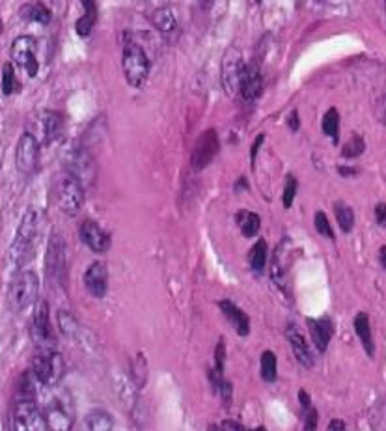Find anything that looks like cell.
I'll return each mask as SVG.
<instances>
[{
  "mask_svg": "<svg viewBox=\"0 0 386 431\" xmlns=\"http://www.w3.org/2000/svg\"><path fill=\"white\" fill-rule=\"evenodd\" d=\"M32 340L42 351H54L56 346V336L52 333L51 316H49V305L45 301H40L34 310V319L30 327Z\"/></svg>",
  "mask_w": 386,
  "mask_h": 431,
  "instance_id": "obj_8",
  "label": "cell"
},
{
  "mask_svg": "<svg viewBox=\"0 0 386 431\" xmlns=\"http://www.w3.org/2000/svg\"><path fill=\"white\" fill-rule=\"evenodd\" d=\"M339 174H342V176H355V174H358V170H356V168L339 167Z\"/></svg>",
  "mask_w": 386,
  "mask_h": 431,
  "instance_id": "obj_46",
  "label": "cell"
},
{
  "mask_svg": "<svg viewBox=\"0 0 386 431\" xmlns=\"http://www.w3.org/2000/svg\"><path fill=\"white\" fill-rule=\"evenodd\" d=\"M32 374L36 375V379L45 386H54L62 381L64 372H66V364H64L62 355L54 351H42L32 359Z\"/></svg>",
  "mask_w": 386,
  "mask_h": 431,
  "instance_id": "obj_5",
  "label": "cell"
},
{
  "mask_svg": "<svg viewBox=\"0 0 386 431\" xmlns=\"http://www.w3.org/2000/svg\"><path fill=\"white\" fill-rule=\"evenodd\" d=\"M224 362H226V346L224 340L220 338L217 348H215V372L219 375H224Z\"/></svg>",
  "mask_w": 386,
  "mask_h": 431,
  "instance_id": "obj_39",
  "label": "cell"
},
{
  "mask_svg": "<svg viewBox=\"0 0 386 431\" xmlns=\"http://www.w3.org/2000/svg\"><path fill=\"white\" fill-rule=\"evenodd\" d=\"M366 150V142L362 136L355 135L353 138H351L347 144L344 146V150H342V155L347 157V159H355V157H361L362 153H364Z\"/></svg>",
  "mask_w": 386,
  "mask_h": 431,
  "instance_id": "obj_36",
  "label": "cell"
},
{
  "mask_svg": "<svg viewBox=\"0 0 386 431\" xmlns=\"http://www.w3.org/2000/svg\"><path fill=\"white\" fill-rule=\"evenodd\" d=\"M207 431H224V427L222 426H217V424H213V426H209Z\"/></svg>",
  "mask_w": 386,
  "mask_h": 431,
  "instance_id": "obj_48",
  "label": "cell"
},
{
  "mask_svg": "<svg viewBox=\"0 0 386 431\" xmlns=\"http://www.w3.org/2000/svg\"><path fill=\"white\" fill-rule=\"evenodd\" d=\"M54 191H56V203L60 211L69 217H75L84 203V185L80 179L75 177L71 172H62L58 176Z\"/></svg>",
  "mask_w": 386,
  "mask_h": 431,
  "instance_id": "obj_3",
  "label": "cell"
},
{
  "mask_svg": "<svg viewBox=\"0 0 386 431\" xmlns=\"http://www.w3.org/2000/svg\"><path fill=\"white\" fill-rule=\"evenodd\" d=\"M306 325H308L310 336H312V342L315 343V348L325 353L327 348H329L330 340L334 336V325L330 321L329 317H321V319H306Z\"/></svg>",
  "mask_w": 386,
  "mask_h": 431,
  "instance_id": "obj_19",
  "label": "cell"
},
{
  "mask_svg": "<svg viewBox=\"0 0 386 431\" xmlns=\"http://www.w3.org/2000/svg\"><path fill=\"white\" fill-rule=\"evenodd\" d=\"M287 125H289V129H291V131H298V114H297V110H293L291 114H289V122H287Z\"/></svg>",
  "mask_w": 386,
  "mask_h": 431,
  "instance_id": "obj_45",
  "label": "cell"
},
{
  "mask_svg": "<svg viewBox=\"0 0 386 431\" xmlns=\"http://www.w3.org/2000/svg\"><path fill=\"white\" fill-rule=\"evenodd\" d=\"M213 2H215V0H200V4L204 6V8H209V6L213 4Z\"/></svg>",
  "mask_w": 386,
  "mask_h": 431,
  "instance_id": "obj_49",
  "label": "cell"
},
{
  "mask_svg": "<svg viewBox=\"0 0 386 431\" xmlns=\"http://www.w3.org/2000/svg\"><path fill=\"white\" fill-rule=\"evenodd\" d=\"M260 374L261 379L267 381V383H275L278 375V362H277V355L272 351H263L260 359Z\"/></svg>",
  "mask_w": 386,
  "mask_h": 431,
  "instance_id": "obj_27",
  "label": "cell"
},
{
  "mask_svg": "<svg viewBox=\"0 0 386 431\" xmlns=\"http://www.w3.org/2000/svg\"><path fill=\"white\" fill-rule=\"evenodd\" d=\"M37 234H40V213L34 208L26 209L10 247V260L16 267H23L26 261L32 260Z\"/></svg>",
  "mask_w": 386,
  "mask_h": 431,
  "instance_id": "obj_1",
  "label": "cell"
},
{
  "mask_svg": "<svg viewBox=\"0 0 386 431\" xmlns=\"http://www.w3.org/2000/svg\"><path fill=\"white\" fill-rule=\"evenodd\" d=\"M40 278L34 271H21L8 288V305L13 312H23L36 305Z\"/></svg>",
  "mask_w": 386,
  "mask_h": 431,
  "instance_id": "obj_2",
  "label": "cell"
},
{
  "mask_svg": "<svg viewBox=\"0 0 386 431\" xmlns=\"http://www.w3.org/2000/svg\"><path fill=\"white\" fill-rule=\"evenodd\" d=\"M318 430V411L315 407L304 411V422H303V431H315Z\"/></svg>",
  "mask_w": 386,
  "mask_h": 431,
  "instance_id": "obj_40",
  "label": "cell"
},
{
  "mask_svg": "<svg viewBox=\"0 0 386 431\" xmlns=\"http://www.w3.org/2000/svg\"><path fill=\"white\" fill-rule=\"evenodd\" d=\"M375 220H377V224H379V226L386 228V203H377Z\"/></svg>",
  "mask_w": 386,
  "mask_h": 431,
  "instance_id": "obj_41",
  "label": "cell"
},
{
  "mask_svg": "<svg viewBox=\"0 0 386 431\" xmlns=\"http://www.w3.org/2000/svg\"><path fill=\"white\" fill-rule=\"evenodd\" d=\"M323 133L327 136H330L334 142H338L339 114L336 109H329L327 110V114L323 116Z\"/></svg>",
  "mask_w": 386,
  "mask_h": 431,
  "instance_id": "obj_33",
  "label": "cell"
},
{
  "mask_svg": "<svg viewBox=\"0 0 386 431\" xmlns=\"http://www.w3.org/2000/svg\"><path fill=\"white\" fill-rule=\"evenodd\" d=\"M84 8V16L77 21V34L78 36H90V32L94 28L97 21V2L95 0H80Z\"/></svg>",
  "mask_w": 386,
  "mask_h": 431,
  "instance_id": "obj_24",
  "label": "cell"
},
{
  "mask_svg": "<svg viewBox=\"0 0 386 431\" xmlns=\"http://www.w3.org/2000/svg\"><path fill=\"white\" fill-rule=\"evenodd\" d=\"M17 90V78H16V69L13 64L6 62L2 68V92L6 95H11Z\"/></svg>",
  "mask_w": 386,
  "mask_h": 431,
  "instance_id": "obj_35",
  "label": "cell"
},
{
  "mask_svg": "<svg viewBox=\"0 0 386 431\" xmlns=\"http://www.w3.org/2000/svg\"><path fill=\"white\" fill-rule=\"evenodd\" d=\"M379 261H381V265L386 269V247H381V250H379Z\"/></svg>",
  "mask_w": 386,
  "mask_h": 431,
  "instance_id": "obj_47",
  "label": "cell"
},
{
  "mask_svg": "<svg viewBox=\"0 0 386 431\" xmlns=\"http://www.w3.org/2000/svg\"><path fill=\"white\" fill-rule=\"evenodd\" d=\"M220 142H219V135L215 129H207L204 131L200 138L196 141V146H194L193 155H191V167L194 170H204L205 167L211 165V161L215 159V155L219 153Z\"/></svg>",
  "mask_w": 386,
  "mask_h": 431,
  "instance_id": "obj_12",
  "label": "cell"
},
{
  "mask_svg": "<svg viewBox=\"0 0 386 431\" xmlns=\"http://www.w3.org/2000/svg\"><path fill=\"white\" fill-rule=\"evenodd\" d=\"M45 273L51 282L64 284L68 276V256H66V243L60 234H52L49 240L47 254H45Z\"/></svg>",
  "mask_w": 386,
  "mask_h": 431,
  "instance_id": "obj_7",
  "label": "cell"
},
{
  "mask_svg": "<svg viewBox=\"0 0 386 431\" xmlns=\"http://www.w3.org/2000/svg\"><path fill=\"white\" fill-rule=\"evenodd\" d=\"M11 58L19 68L25 69L30 77H36L40 64L36 58V40L30 36H19L11 45Z\"/></svg>",
  "mask_w": 386,
  "mask_h": 431,
  "instance_id": "obj_13",
  "label": "cell"
},
{
  "mask_svg": "<svg viewBox=\"0 0 386 431\" xmlns=\"http://www.w3.org/2000/svg\"><path fill=\"white\" fill-rule=\"evenodd\" d=\"M327 431H345V422L339 420V418H334V420H330Z\"/></svg>",
  "mask_w": 386,
  "mask_h": 431,
  "instance_id": "obj_44",
  "label": "cell"
},
{
  "mask_svg": "<svg viewBox=\"0 0 386 431\" xmlns=\"http://www.w3.org/2000/svg\"><path fill=\"white\" fill-rule=\"evenodd\" d=\"M78 235H80V240L84 241V244H86L92 252L103 254V252H107V250L110 249V235L101 228L99 224L94 223V220H84V223L80 224Z\"/></svg>",
  "mask_w": 386,
  "mask_h": 431,
  "instance_id": "obj_15",
  "label": "cell"
},
{
  "mask_svg": "<svg viewBox=\"0 0 386 431\" xmlns=\"http://www.w3.org/2000/svg\"><path fill=\"white\" fill-rule=\"evenodd\" d=\"M248 264H251L252 271H256V273H261V271L265 269V264H267V243L263 240L258 241L254 247H252L251 254H248Z\"/></svg>",
  "mask_w": 386,
  "mask_h": 431,
  "instance_id": "obj_32",
  "label": "cell"
},
{
  "mask_svg": "<svg viewBox=\"0 0 386 431\" xmlns=\"http://www.w3.org/2000/svg\"><path fill=\"white\" fill-rule=\"evenodd\" d=\"M295 194H297V179L293 176H287L286 187H284V208L286 209L291 208L293 200H295Z\"/></svg>",
  "mask_w": 386,
  "mask_h": 431,
  "instance_id": "obj_38",
  "label": "cell"
},
{
  "mask_svg": "<svg viewBox=\"0 0 386 431\" xmlns=\"http://www.w3.org/2000/svg\"><path fill=\"white\" fill-rule=\"evenodd\" d=\"M13 431H47L43 411L37 407L36 400H19L11 413Z\"/></svg>",
  "mask_w": 386,
  "mask_h": 431,
  "instance_id": "obj_6",
  "label": "cell"
},
{
  "mask_svg": "<svg viewBox=\"0 0 386 431\" xmlns=\"http://www.w3.org/2000/svg\"><path fill=\"white\" fill-rule=\"evenodd\" d=\"M56 323L60 333L66 338H71V340H77V342H83L84 340V329L80 327V323L75 319L73 314H69L66 310H58L56 314Z\"/></svg>",
  "mask_w": 386,
  "mask_h": 431,
  "instance_id": "obj_23",
  "label": "cell"
},
{
  "mask_svg": "<svg viewBox=\"0 0 386 431\" xmlns=\"http://www.w3.org/2000/svg\"><path fill=\"white\" fill-rule=\"evenodd\" d=\"M355 333L356 336L361 338L362 348H364V351L368 353V357H373V355H375V342H373V333H371L370 317H368V314H364V312L356 314Z\"/></svg>",
  "mask_w": 386,
  "mask_h": 431,
  "instance_id": "obj_22",
  "label": "cell"
},
{
  "mask_svg": "<svg viewBox=\"0 0 386 431\" xmlns=\"http://www.w3.org/2000/svg\"><path fill=\"white\" fill-rule=\"evenodd\" d=\"M286 336H287V342H289V346H291V351H293V355H295V359L303 364V366H306V368H312L313 366L312 349H310L304 334L301 333V329H298L295 323H289V325H287Z\"/></svg>",
  "mask_w": 386,
  "mask_h": 431,
  "instance_id": "obj_18",
  "label": "cell"
},
{
  "mask_svg": "<svg viewBox=\"0 0 386 431\" xmlns=\"http://www.w3.org/2000/svg\"><path fill=\"white\" fill-rule=\"evenodd\" d=\"M334 215L342 232L347 234V232L353 230V226H355V213H353V209H351L349 206H345L344 202L334 203Z\"/></svg>",
  "mask_w": 386,
  "mask_h": 431,
  "instance_id": "obj_31",
  "label": "cell"
},
{
  "mask_svg": "<svg viewBox=\"0 0 386 431\" xmlns=\"http://www.w3.org/2000/svg\"><path fill=\"white\" fill-rule=\"evenodd\" d=\"M263 141H265V136L260 135L254 141V144H252V153H251V159H252V165H254V161H256V155H258V150H260V146L263 144Z\"/></svg>",
  "mask_w": 386,
  "mask_h": 431,
  "instance_id": "obj_43",
  "label": "cell"
},
{
  "mask_svg": "<svg viewBox=\"0 0 386 431\" xmlns=\"http://www.w3.org/2000/svg\"><path fill=\"white\" fill-rule=\"evenodd\" d=\"M37 155H40V142L36 141V136L26 131L25 135L19 138L16 150V165L17 170L21 174H32L37 167Z\"/></svg>",
  "mask_w": 386,
  "mask_h": 431,
  "instance_id": "obj_14",
  "label": "cell"
},
{
  "mask_svg": "<svg viewBox=\"0 0 386 431\" xmlns=\"http://www.w3.org/2000/svg\"><path fill=\"white\" fill-rule=\"evenodd\" d=\"M239 90L245 101H256V99L261 95V90H263V78H261L260 68H258L256 62L248 64V66L243 68Z\"/></svg>",
  "mask_w": 386,
  "mask_h": 431,
  "instance_id": "obj_17",
  "label": "cell"
},
{
  "mask_svg": "<svg viewBox=\"0 0 386 431\" xmlns=\"http://www.w3.org/2000/svg\"><path fill=\"white\" fill-rule=\"evenodd\" d=\"M131 374H133V379H135L136 389H142V386L146 384L147 366H146V360H144L142 355H138L136 360H133V364H131Z\"/></svg>",
  "mask_w": 386,
  "mask_h": 431,
  "instance_id": "obj_34",
  "label": "cell"
},
{
  "mask_svg": "<svg viewBox=\"0 0 386 431\" xmlns=\"http://www.w3.org/2000/svg\"><path fill=\"white\" fill-rule=\"evenodd\" d=\"M209 377H211V381H213V386H215V392L219 394V398L222 400V403H224L226 407L231 403V396H234V386H231L230 381H226L222 375H219L215 370H211L209 372Z\"/></svg>",
  "mask_w": 386,
  "mask_h": 431,
  "instance_id": "obj_29",
  "label": "cell"
},
{
  "mask_svg": "<svg viewBox=\"0 0 386 431\" xmlns=\"http://www.w3.org/2000/svg\"><path fill=\"white\" fill-rule=\"evenodd\" d=\"M219 308L222 310L226 319L231 323V327L235 329V333L239 334V336H248V333H251V319L246 316V312L241 310L237 305H234V302L228 301V299L220 301Z\"/></svg>",
  "mask_w": 386,
  "mask_h": 431,
  "instance_id": "obj_21",
  "label": "cell"
},
{
  "mask_svg": "<svg viewBox=\"0 0 386 431\" xmlns=\"http://www.w3.org/2000/svg\"><path fill=\"white\" fill-rule=\"evenodd\" d=\"M84 288L95 299H103L109 290V271L103 261H94L84 273Z\"/></svg>",
  "mask_w": 386,
  "mask_h": 431,
  "instance_id": "obj_16",
  "label": "cell"
},
{
  "mask_svg": "<svg viewBox=\"0 0 386 431\" xmlns=\"http://www.w3.org/2000/svg\"><path fill=\"white\" fill-rule=\"evenodd\" d=\"M385 6H386V0H385Z\"/></svg>",
  "mask_w": 386,
  "mask_h": 431,
  "instance_id": "obj_51",
  "label": "cell"
},
{
  "mask_svg": "<svg viewBox=\"0 0 386 431\" xmlns=\"http://www.w3.org/2000/svg\"><path fill=\"white\" fill-rule=\"evenodd\" d=\"M86 426H88V431H112L114 418L109 411L94 409L86 415Z\"/></svg>",
  "mask_w": 386,
  "mask_h": 431,
  "instance_id": "obj_26",
  "label": "cell"
},
{
  "mask_svg": "<svg viewBox=\"0 0 386 431\" xmlns=\"http://www.w3.org/2000/svg\"><path fill=\"white\" fill-rule=\"evenodd\" d=\"M21 17L28 23H40V25L51 23V11L43 2H28V4L23 6Z\"/></svg>",
  "mask_w": 386,
  "mask_h": 431,
  "instance_id": "obj_25",
  "label": "cell"
},
{
  "mask_svg": "<svg viewBox=\"0 0 386 431\" xmlns=\"http://www.w3.org/2000/svg\"><path fill=\"white\" fill-rule=\"evenodd\" d=\"M313 223H315V230H318L319 235L323 237H329V240H334V232H332V226H330L329 218L323 211H318L315 217H313Z\"/></svg>",
  "mask_w": 386,
  "mask_h": 431,
  "instance_id": "obj_37",
  "label": "cell"
},
{
  "mask_svg": "<svg viewBox=\"0 0 386 431\" xmlns=\"http://www.w3.org/2000/svg\"><path fill=\"white\" fill-rule=\"evenodd\" d=\"M152 23L155 25L157 30L164 32V34H168V32H172L176 28V17H174V13L168 8H159V10L153 11Z\"/></svg>",
  "mask_w": 386,
  "mask_h": 431,
  "instance_id": "obj_30",
  "label": "cell"
},
{
  "mask_svg": "<svg viewBox=\"0 0 386 431\" xmlns=\"http://www.w3.org/2000/svg\"><path fill=\"white\" fill-rule=\"evenodd\" d=\"M62 125V114L52 112V110H42V112H37V114L34 116V120H32V131H28V133L36 136V141L40 142V144H51V142L60 135Z\"/></svg>",
  "mask_w": 386,
  "mask_h": 431,
  "instance_id": "obj_10",
  "label": "cell"
},
{
  "mask_svg": "<svg viewBox=\"0 0 386 431\" xmlns=\"http://www.w3.org/2000/svg\"><path fill=\"white\" fill-rule=\"evenodd\" d=\"M237 224H239L241 232H243L245 237H254V235H258V232H260L261 218L260 215L252 213V211H241V213L237 215Z\"/></svg>",
  "mask_w": 386,
  "mask_h": 431,
  "instance_id": "obj_28",
  "label": "cell"
},
{
  "mask_svg": "<svg viewBox=\"0 0 386 431\" xmlns=\"http://www.w3.org/2000/svg\"><path fill=\"white\" fill-rule=\"evenodd\" d=\"M152 69V62L144 52V49L135 42H127L123 49V73H126L127 83L133 88H142L147 81Z\"/></svg>",
  "mask_w": 386,
  "mask_h": 431,
  "instance_id": "obj_4",
  "label": "cell"
},
{
  "mask_svg": "<svg viewBox=\"0 0 386 431\" xmlns=\"http://www.w3.org/2000/svg\"><path fill=\"white\" fill-rule=\"evenodd\" d=\"M385 122H386V112H385Z\"/></svg>",
  "mask_w": 386,
  "mask_h": 431,
  "instance_id": "obj_50",
  "label": "cell"
},
{
  "mask_svg": "<svg viewBox=\"0 0 386 431\" xmlns=\"http://www.w3.org/2000/svg\"><path fill=\"white\" fill-rule=\"evenodd\" d=\"M43 418H45L47 431H73L75 411L71 403H68L62 398L49 401L45 411H43Z\"/></svg>",
  "mask_w": 386,
  "mask_h": 431,
  "instance_id": "obj_9",
  "label": "cell"
},
{
  "mask_svg": "<svg viewBox=\"0 0 386 431\" xmlns=\"http://www.w3.org/2000/svg\"><path fill=\"white\" fill-rule=\"evenodd\" d=\"M243 57L237 47H230L222 57V71H220V81L226 95H234L239 90L241 73H243Z\"/></svg>",
  "mask_w": 386,
  "mask_h": 431,
  "instance_id": "obj_11",
  "label": "cell"
},
{
  "mask_svg": "<svg viewBox=\"0 0 386 431\" xmlns=\"http://www.w3.org/2000/svg\"><path fill=\"white\" fill-rule=\"evenodd\" d=\"M298 401H301V407H303V411H306L312 407V400H310V396L306 390H301V392H298Z\"/></svg>",
  "mask_w": 386,
  "mask_h": 431,
  "instance_id": "obj_42",
  "label": "cell"
},
{
  "mask_svg": "<svg viewBox=\"0 0 386 431\" xmlns=\"http://www.w3.org/2000/svg\"><path fill=\"white\" fill-rule=\"evenodd\" d=\"M68 172H71L75 177L80 179V183H92L95 174L94 161L92 157L86 153V150H75L71 155H69V167Z\"/></svg>",
  "mask_w": 386,
  "mask_h": 431,
  "instance_id": "obj_20",
  "label": "cell"
}]
</instances>
